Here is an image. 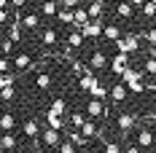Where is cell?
Here are the masks:
<instances>
[{"label": "cell", "instance_id": "cell-1", "mask_svg": "<svg viewBox=\"0 0 156 153\" xmlns=\"http://www.w3.org/2000/svg\"><path fill=\"white\" fill-rule=\"evenodd\" d=\"M145 73H143V67H132V64H126L124 67V73H121V81L126 83V89L132 94H143L148 86H145Z\"/></svg>", "mask_w": 156, "mask_h": 153}, {"label": "cell", "instance_id": "cell-2", "mask_svg": "<svg viewBox=\"0 0 156 153\" xmlns=\"http://www.w3.org/2000/svg\"><path fill=\"white\" fill-rule=\"evenodd\" d=\"M113 46L119 48V51H126V54H137V51H140V35H137V32H129L124 38L113 40Z\"/></svg>", "mask_w": 156, "mask_h": 153}, {"label": "cell", "instance_id": "cell-3", "mask_svg": "<svg viewBox=\"0 0 156 153\" xmlns=\"http://www.w3.org/2000/svg\"><path fill=\"white\" fill-rule=\"evenodd\" d=\"M32 83H35L38 92H48V89L54 86V73H51V70H43V67H35Z\"/></svg>", "mask_w": 156, "mask_h": 153}, {"label": "cell", "instance_id": "cell-4", "mask_svg": "<svg viewBox=\"0 0 156 153\" xmlns=\"http://www.w3.org/2000/svg\"><path fill=\"white\" fill-rule=\"evenodd\" d=\"M11 64H14L16 73H30L32 67H35V57H32V54H27V51H19V54H14V57H11Z\"/></svg>", "mask_w": 156, "mask_h": 153}, {"label": "cell", "instance_id": "cell-5", "mask_svg": "<svg viewBox=\"0 0 156 153\" xmlns=\"http://www.w3.org/2000/svg\"><path fill=\"white\" fill-rule=\"evenodd\" d=\"M135 126H137V118H135L132 113H119V116H116V129H119V134H121V137L129 134Z\"/></svg>", "mask_w": 156, "mask_h": 153}, {"label": "cell", "instance_id": "cell-6", "mask_svg": "<svg viewBox=\"0 0 156 153\" xmlns=\"http://www.w3.org/2000/svg\"><path fill=\"white\" fill-rule=\"evenodd\" d=\"M126 64H129V54L116 48V57H113V59H110V64H108V67H110V73H113V75H121Z\"/></svg>", "mask_w": 156, "mask_h": 153}, {"label": "cell", "instance_id": "cell-7", "mask_svg": "<svg viewBox=\"0 0 156 153\" xmlns=\"http://www.w3.org/2000/svg\"><path fill=\"white\" fill-rule=\"evenodd\" d=\"M59 129H54V126H46L43 132H41V142H43V148H57L59 145Z\"/></svg>", "mask_w": 156, "mask_h": 153}, {"label": "cell", "instance_id": "cell-8", "mask_svg": "<svg viewBox=\"0 0 156 153\" xmlns=\"http://www.w3.org/2000/svg\"><path fill=\"white\" fill-rule=\"evenodd\" d=\"M97 81H100V78L94 75V70H92V67H86V70L78 75V92H89Z\"/></svg>", "mask_w": 156, "mask_h": 153}, {"label": "cell", "instance_id": "cell-9", "mask_svg": "<svg viewBox=\"0 0 156 153\" xmlns=\"http://www.w3.org/2000/svg\"><path fill=\"white\" fill-rule=\"evenodd\" d=\"M86 113H89V118H105V116H108V107L102 105V99L92 97L89 105H86Z\"/></svg>", "mask_w": 156, "mask_h": 153}, {"label": "cell", "instance_id": "cell-10", "mask_svg": "<svg viewBox=\"0 0 156 153\" xmlns=\"http://www.w3.org/2000/svg\"><path fill=\"white\" fill-rule=\"evenodd\" d=\"M65 43H67V48H70V51H81V48H83V43H86V38H83V32L78 30V27H73V32L65 38Z\"/></svg>", "mask_w": 156, "mask_h": 153}, {"label": "cell", "instance_id": "cell-11", "mask_svg": "<svg viewBox=\"0 0 156 153\" xmlns=\"http://www.w3.org/2000/svg\"><path fill=\"white\" fill-rule=\"evenodd\" d=\"M19 22H22V27H27V30H38V27H41V16L35 14V11H24V8H22Z\"/></svg>", "mask_w": 156, "mask_h": 153}, {"label": "cell", "instance_id": "cell-12", "mask_svg": "<svg viewBox=\"0 0 156 153\" xmlns=\"http://www.w3.org/2000/svg\"><path fill=\"white\" fill-rule=\"evenodd\" d=\"M81 32H83L86 40H89V38H100V32H102V22H100V19H89V22L81 27Z\"/></svg>", "mask_w": 156, "mask_h": 153}, {"label": "cell", "instance_id": "cell-13", "mask_svg": "<svg viewBox=\"0 0 156 153\" xmlns=\"http://www.w3.org/2000/svg\"><path fill=\"white\" fill-rule=\"evenodd\" d=\"M57 40H59L57 27H43V30H41V43H43L46 48H54V46H57Z\"/></svg>", "mask_w": 156, "mask_h": 153}, {"label": "cell", "instance_id": "cell-14", "mask_svg": "<svg viewBox=\"0 0 156 153\" xmlns=\"http://www.w3.org/2000/svg\"><path fill=\"white\" fill-rule=\"evenodd\" d=\"M86 22H89V11H86V5H81V3H78L76 8H73V27L81 30Z\"/></svg>", "mask_w": 156, "mask_h": 153}, {"label": "cell", "instance_id": "cell-15", "mask_svg": "<svg viewBox=\"0 0 156 153\" xmlns=\"http://www.w3.org/2000/svg\"><path fill=\"white\" fill-rule=\"evenodd\" d=\"M137 145H140V148H154L156 145L154 132H151V129H137Z\"/></svg>", "mask_w": 156, "mask_h": 153}, {"label": "cell", "instance_id": "cell-16", "mask_svg": "<svg viewBox=\"0 0 156 153\" xmlns=\"http://www.w3.org/2000/svg\"><path fill=\"white\" fill-rule=\"evenodd\" d=\"M67 140H70L76 148H89V145H92V140L86 137V134H81V129H76V132H67Z\"/></svg>", "mask_w": 156, "mask_h": 153}, {"label": "cell", "instance_id": "cell-17", "mask_svg": "<svg viewBox=\"0 0 156 153\" xmlns=\"http://www.w3.org/2000/svg\"><path fill=\"white\" fill-rule=\"evenodd\" d=\"M59 11V3L57 0H41V14L46 16V19H54Z\"/></svg>", "mask_w": 156, "mask_h": 153}, {"label": "cell", "instance_id": "cell-18", "mask_svg": "<svg viewBox=\"0 0 156 153\" xmlns=\"http://www.w3.org/2000/svg\"><path fill=\"white\" fill-rule=\"evenodd\" d=\"M126 94H129V89H126L124 81H121V83H116V86H110V99H113V102H124Z\"/></svg>", "mask_w": 156, "mask_h": 153}, {"label": "cell", "instance_id": "cell-19", "mask_svg": "<svg viewBox=\"0 0 156 153\" xmlns=\"http://www.w3.org/2000/svg\"><path fill=\"white\" fill-rule=\"evenodd\" d=\"M86 11H89V19H100V16L105 14V3L102 0H89Z\"/></svg>", "mask_w": 156, "mask_h": 153}, {"label": "cell", "instance_id": "cell-20", "mask_svg": "<svg viewBox=\"0 0 156 153\" xmlns=\"http://www.w3.org/2000/svg\"><path fill=\"white\" fill-rule=\"evenodd\" d=\"M108 64H110V59L105 57V54H102V51H94V54H92V59H89V67H92V70L108 67Z\"/></svg>", "mask_w": 156, "mask_h": 153}, {"label": "cell", "instance_id": "cell-21", "mask_svg": "<svg viewBox=\"0 0 156 153\" xmlns=\"http://www.w3.org/2000/svg\"><path fill=\"white\" fill-rule=\"evenodd\" d=\"M11 148H19V140L11 132H3L0 134V151H11Z\"/></svg>", "mask_w": 156, "mask_h": 153}, {"label": "cell", "instance_id": "cell-22", "mask_svg": "<svg viewBox=\"0 0 156 153\" xmlns=\"http://www.w3.org/2000/svg\"><path fill=\"white\" fill-rule=\"evenodd\" d=\"M11 129H16V116L14 113H3L0 116V132H11Z\"/></svg>", "mask_w": 156, "mask_h": 153}, {"label": "cell", "instance_id": "cell-23", "mask_svg": "<svg viewBox=\"0 0 156 153\" xmlns=\"http://www.w3.org/2000/svg\"><path fill=\"white\" fill-rule=\"evenodd\" d=\"M8 38L14 40V43H22V22L14 19L11 24H8Z\"/></svg>", "mask_w": 156, "mask_h": 153}, {"label": "cell", "instance_id": "cell-24", "mask_svg": "<svg viewBox=\"0 0 156 153\" xmlns=\"http://www.w3.org/2000/svg\"><path fill=\"white\" fill-rule=\"evenodd\" d=\"M46 123H48V126H54V129H59V132L65 129L62 116H59V113H54V110H46Z\"/></svg>", "mask_w": 156, "mask_h": 153}, {"label": "cell", "instance_id": "cell-25", "mask_svg": "<svg viewBox=\"0 0 156 153\" xmlns=\"http://www.w3.org/2000/svg\"><path fill=\"white\" fill-rule=\"evenodd\" d=\"M132 14H135V11H132V3H129V0H121V3L116 5V16H121V19H132Z\"/></svg>", "mask_w": 156, "mask_h": 153}, {"label": "cell", "instance_id": "cell-26", "mask_svg": "<svg viewBox=\"0 0 156 153\" xmlns=\"http://www.w3.org/2000/svg\"><path fill=\"white\" fill-rule=\"evenodd\" d=\"M81 134H86L89 140H97V137H100V129H97V123H94V121H86L83 126H81Z\"/></svg>", "mask_w": 156, "mask_h": 153}, {"label": "cell", "instance_id": "cell-27", "mask_svg": "<svg viewBox=\"0 0 156 153\" xmlns=\"http://www.w3.org/2000/svg\"><path fill=\"white\" fill-rule=\"evenodd\" d=\"M57 19H59V24H73V8H65V5H59Z\"/></svg>", "mask_w": 156, "mask_h": 153}, {"label": "cell", "instance_id": "cell-28", "mask_svg": "<svg viewBox=\"0 0 156 153\" xmlns=\"http://www.w3.org/2000/svg\"><path fill=\"white\" fill-rule=\"evenodd\" d=\"M102 35H105L108 40H119V38H121V30H119V24H105V27H102Z\"/></svg>", "mask_w": 156, "mask_h": 153}, {"label": "cell", "instance_id": "cell-29", "mask_svg": "<svg viewBox=\"0 0 156 153\" xmlns=\"http://www.w3.org/2000/svg\"><path fill=\"white\" fill-rule=\"evenodd\" d=\"M143 16H145V19H154L156 16V0H143Z\"/></svg>", "mask_w": 156, "mask_h": 153}, {"label": "cell", "instance_id": "cell-30", "mask_svg": "<svg viewBox=\"0 0 156 153\" xmlns=\"http://www.w3.org/2000/svg\"><path fill=\"white\" fill-rule=\"evenodd\" d=\"M89 94H92V97H97V99H105V97L110 94V89H105V86H102V83L97 81V83H94L92 89H89Z\"/></svg>", "mask_w": 156, "mask_h": 153}, {"label": "cell", "instance_id": "cell-31", "mask_svg": "<svg viewBox=\"0 0 156 153\" xmlns=\"http://www.w3.org/2000/svg\"><path fill=\"white\" fill-rule=\"evenodd\" d=\"M140 67H143L145 75H156V57H145V62H143Z\"/></svg>", "mask_w": 156, "mask_h": 153}, {"label": "cell", "instance_id": "cell-32", "mask_svg": "<svg viewBox=\"0 0 156 153\" xmlns=\"http://www.w3.org/2000/svg\"><path fill=\"white\" fill-rule=\"evenodd\" d=\"M14 97H16V89H14V83H11V86H0V99H3V102H11Z\"/></svg>", "mask_w": 156, "mask_h": 153}, {"label": "cell", "instance_id": "cell-33", "mask_svg": "<svg viewBox=\"0 0 156 153\" xmlns=\"http://www.w3.org/2000/svg\"><path fill=\"white\" fill-rule=\"evenodd\" d=\"M48 110H54V113H59V116H65V110H67V102H65L62 97H57L54 102H51V107Z\"/></svg>", "mask_w": 156, "mask_h": 153}, {"label": "cell", "instance_id": "cell-34", "mask_svg": "<svg viewBox=\"0 0 156 153\" xmlns=\"http://www.w3.org/2000/svg\"><path fill=\"white\" fill-rule=\"evenodd\" d=\"M70 123H73L76 129H81V126L86 123V116H83L81 110H76V113H70Z\"/></svg>", "mask_w": 156, "mask_h": 153}, {"label": "cell", "instance_id": "cell-35", "mask_svg": "<svg viewBox=\"0 0 156 153\" xmlns=\"http://www.w3.org/2000/svg\"><path fill=\"white\" fill-rule=\"evenodd\" d=\"M0 54H3V57H11V54H14V40H11V38H8V40H0Z\"/></svg>", "mask_w": 156, "mask_h": 153}, {"label": "cell", "instance_id": "cell-36", "mask_svg": "<svg viewBox=\"0 0 156 153\" xmlns=\"http://www.w3.org/2000/svg\"><path fill=\"white\" fill-rule=\"evenodd\" d=\"M11 83H16V75L11 73V70H5V73H0V86H11Z\"/></svg>", "mask_w": 156, "mask_h": 153}, {"label": "cell", "instance_id": "cell-37", "mask_svg": "<svg viewBox=\"0 0 156 153\" xmlns=\"http://www.w3.org/2000/svg\"><path fill=\"white\" fill-rule=\"evenodd\" d=\"M57 151L59 153H76V145L67 140V142H59V145H57Z\"/></svg>", "mask_w": 156, "mask_h": 153}, {"label": "cell", "instance_id": "cell-38", "mask_svg": "<svg viewBox=\"0 0 156 153\" xmlns=\"http://www.w3.org/2000/svg\"><path fill=\"white\" fill-rule=\"evenodd\" d=\"M5 70H14V64H11V57L0 54V73H5Z\"/></svg>", "mask_w": 156, "mask_h": 153}, {"label": "cell", "instance_id": "cell-39", "mask_svg": "<svg viewBox=\"0 0 156 153\" xmlns=\"http://www.w3.org/2000/svg\"><path fill=\"white\" fill-rule=\"evenodd\" d=\"M143 40H145L148 46H154V43H156V27H154V30H148V32H143Z\"/></svg>", "mask_w": 156, "mask_h": 153}, {"label": "cell", "instance_id": "cell-40", "mask_svg": "<svg viewBox=\"0 0 156 153\" xmlns=\"http://www.w3.org/2000/svg\"><path fill=\"white\" fill-rule=\"evenodd\" d=\"M57 3H59V5H65V8H76L81 0H57Z\"/></svg>", "mask_w": 156, "mask_h": 153}, {"label": "cell", "instance_id": "cell-41", "mask_svg": "<svg viewBox=\"0 0 156 153\" xmlns=\"http://www.w3.org/2000/svg\"><path fill=\"white\" fill-rule=\"evenodd\" d=\"M11 19V14H8V8H0V24H5Z\"/></svg>", "mask_w": 156, "mask_h": 153}, {"label": "cell", "instance_id": "cell-42", "mask_svg": "<svg viewBox=\"0 0 156 153\" xmlns=\"http://www.w3.org/2000/svg\"><path fill=\"white\" fill-rule=\"evenodd\" d=\"M11 3V8H24L27 5V0H8Z\"/></svg>", "mask_w": 156, "mask_h": 153}, {"label": "cell", "instance_id": "cell-43", "mask_svg": "<svg viewBox=\"0 0 156 153\" xmlns=\"http://www.w3.org/2000/svg\"><path fill=\"white\" fill-rule=\"evenodd\" d=\"M148 57H156V43H154L151 48H148Z\"/></svg>", "mask_w": 156, "mask_h": 153}, {"label": "cell", "instance_id": "cell-44", "mask_svg": "<svg viewBox=\"0 0 156 153\" xmlns=\"http://www.w3.org/2000/svg\"><path fill=\"white\" fill-rule=\"evenodd\" d=\"M8 5H11L8 0H0V8H8Z\"/></svg>", "mask_w": 156, "mask_h": 153}, {"label": "cell", "instance_id": "cell-45", "mask_svg": "<svg viewBox=\"0 0 156 153\" xmlns=\"http://www.w3.org/2000/svg\"><path fill=\"white\" fill-rule=\"evenodd\" d=\"M129 3H132V5H143V0H129Z\"/></svg>", "mask_w": 156, "mask_h": 153}]
</instances>
